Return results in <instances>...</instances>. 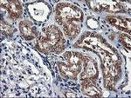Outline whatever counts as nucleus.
<instances>
[{
	"label": "nucleus",
	"instance_id": "f257e3e1",
	"mask_svg": "<svg viewBox=\"0 0 131 98\" xmlns=\"http://www.w3.org/2000/svg\"><path fill=\"white\" fill-rule=\"evenodd\" d=\"M56 22L64 25L69 21L81 23L83 21V12L77 6L68 3H60L56 6Z\"/></svg>",
	"mask_w": 131,
	"mask_h": 98
},
{
	"label": "nucleus",
	"instance_id": "f03ea898",
	"mask_svg": "<svg viewBox=\"0 0 131 98\" xmlns=\"http://www.w3.org/2000/svg\"><path fill=\"white\" fill-rule=\"evenodd\" d=\"M44 36L53 48V52L60 53L66 48V40L60 29L55 25H51L44 30Z\"/></svg>",
	"mask_w": 131,
	"mask_h": 98
},
{
	"label": "nucleus",
	"instance_id": "7ed1b4c3",
	"mask_svg": "<svg viewBox=\"0 0 131 98\" xmlns=\"http://www.w3.org/2000/svg\"><path fill=\"white\" fill-rule=\"evenodd\" d=\"M83 70L81 74V81H91L94 83L99 76L98 67L94 60L91 57H84L83 58Z\"/></svg>",
	"mask_w": 131,
	"mask_h": 98
},
{
	"label": "nucleus",
	"instance_id": "20e7f679",
	"mask_svg": "<svg viewBox=\"0 0 131 98\" xmlns=\"http://www.w3.org/2000/svg\"><path fill=\"white\" fill-rule=\"evenodd\" d=\"M88 5L94 10H107L109 12H123L125 8L120 2L110 1H90L88 2Z\"/></svg>",
	"mask_w": 131,
	"mask_h": 98
},
{
	"label": "nucleus",
	"instance_id": "39448f33",
	"mask_svg": "<svg viewBox=\"0 0 131 98\" xmlns=\"http://www.w3.org/2000/svg\"><path fill=\"white\" fill-rule=\"evenodd\" d=\"M1 6L7 10L9 13V17L12 19H18L22 16L23 9L18 1L12 0V1L2 2Z\"/></svg>",
	"mask_w": 131,
	"mask_h": 98
},
{
	"label": "nucleus",
	"instance_id": "423d86ee",
	"mask_svg": "<svg viewBox=\"0 0 131 98\" xmlns=\"http://www.w3.org/2000/svg\"><path fill=\"white\" fill-rule=\"evenodd\" d=\"M58 66L60 74L64 77L73 79V80L77 79V76L81 71V68H82V66L70 65V64L65 63V62H59Z\"/></svg>",
	"mask_w": 131,
	"mask_h": 98
},
{
	"label": "nucleus",
	"instance_id": "0eeeda50",
	"mask_svg": "<svg viewBox=\"0 0 131 98\" xmlns=\"http://www.w3.org/2000/svg\"><path fill=\"white\" fill-rule=\"evenodd\" d=\"M19 31L25 40H32L39 35L36 27L31 21H22L19 23Z\"/></svg>",
	"mask_w": 131,
	"mask_h": 98
},
{
	"label": "nucleus",
	"instance_id": "6e6552de",
	"mask_svg": "<svg viewBox=\"0 0 131 98\" xmlns=\"http://www.w3.org/2000/svg\"><path fill=\"white\" fill-rule=\"evenodd\" d=\"M106 20L110 24L116 27V28L119 29V30L126 31L128 34L130 33V19L129 18H121V17H118V16H107L106 18Z\"/></svg>",
	"mask_w": 131,
	"mask_h": 98
},
{
	"label": "nucleus",
	"instance_id": "1a4fd4ad",
	"mask_svg": "<svg viewBox=\"0 0 131 98\" xmlns=\"http://www.w3.org/2000/svg\"><path fill=\"white\" fill-rule=\"evenodd\" d=\"M81 92L88 96H101V92L91 81H82Z\"/></svg>",
	"mask_w": 131,
	"mask_h": 98
},
{
	"label": "nucleus",
	"instance_id": "9d476101",
	"mask_svg": "<svg viewBox=\"0 0 131 98\" xmlns=\"http://www.w3.org/2000/svg\"><path fill=\"white\" fill-rule=\"evenodd\" d=\"M63 57L66 59V61L67 62V63L70 64V65L82 66L84 56L78 53V52H66Z\"/></svg>",
	"mask_w": 131,
	"mask_h": 98
},
{
	"label": "nucleus",
	"instance_id": "9b49d317",
	"mask_svg": "<svg viewBox=\"0 0 131 98\" xmlns=\"http://www.w3.org/2000/svg\"><path fill=\"white\" fill-rule=\"evenodd\" d=\"M63 27H64V31L66 35L70 37H76L80 33V30H81L80 23L76 22V21H69L67 24H65Z\"/></svg>",
	"mask_w": 131,
	"mask_h": 98
},
{
	"label": "nucleus",
	"instance_id": "f8f14e48",
	"mask_svg": "<svg viewBox=\"0 0 131 98\" xmlns=\"http://www.w3.org/2000/svg\"><path fill=\"white\" fill-rule=\"evenodd\" d=\"M36 48L40 52L45 54H50L51 52H53V48L44 35L39 37L37 43H36Z\"/></svg>",
	"mask_w": 131,
	"mask_h": 98
},
{
	"label": "nucleus",
	"instance_id": "ddd939ff",
	"mask_svg": "<svg viewBox=\"0 0 131 98\" xmlns=\"http://www.w3.org/2000/svg\"><path fill=\"white\" fill-rule=\"evenodd\" d=\"M1 30H2V33L5 35H12L13 33V27L10 26L9 24H5V22L2 19V22H1Z\"/></svg>",
	"mask_w": 131,
	"mask_h": 98
},
{
	"label": "nucleus",
	"instance_id": "4468645a",
	"mask_svg": "<svg viewBox=\"0 0 131 98\" xmlns=\"http://www.w3.org/2000/svg\"><path fill=\"white\" fill-rule=\"evenodd\" d=\"M120 41L127 49L130 50V37L127 34L120 35Z\"/></svg>",
	"mask_w": 131,
	"mask_h": 98
}]
</instances>
